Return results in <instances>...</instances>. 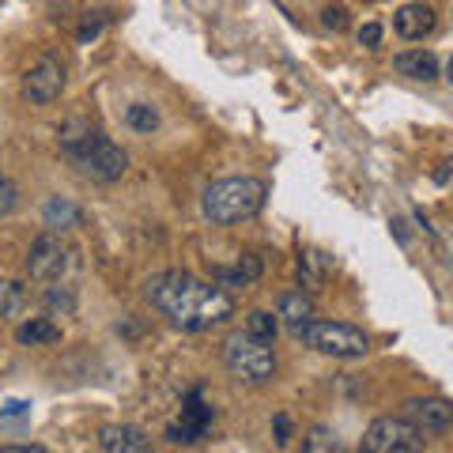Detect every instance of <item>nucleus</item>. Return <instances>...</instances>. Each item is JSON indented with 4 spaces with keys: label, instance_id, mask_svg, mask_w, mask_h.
<instances>
[{
    "label": "nucleus",
    "instance_id": "obj_18",
    "mask_svg": "<svg viewBox=\"0 0 453 453\" xmlns=\"http://www.w3.org/2000/svg\"><path fill=\"white\" fill-rule=\"evenodd\" d=\"M325 273H329V257L318 250H306L303 261H299V276H303V288H321Z\"/></svg>",
    "mask_w": 453,
    "mask_h": 453
},
{
    "label": "nucleus",
    "instance_id": "obj_3",
    "mask_svg": "<svg viewBox=\"0 0 453 453\" xmlns=\"http://www.w3.org/2000/svg\"><path fill=\"white\" fill-rule=\"evenodd\" d=\"M265 196H268V186L261 178H219L211 181L204 189V216L219 226H231V223H242V219H253L257 211L265 208Z\"/></svg>",
    "mask_w": 453,
    "mask_h": 453
},
{
    "label": "nucleus",
    "instance_id": "obj_25",
    "mask_svg": "<svg viewBox=\"0 0 453 453\" xmlns=\"http://www.w3.org/2000/svg\"><path fill=\"white\" fill-rule=\"evenodd\" d=\"M321 23L329 27V31H344L348 27V8H340V4H329L321 12Z\"/></svg>",
    "mask_w": 453,
    "mask_h": 453
},
{
    "label": "nucleus",
    "instance_id": "obj_1",
    "mask_svg": "<svg viewBox=\"0 0 453 453\" xmlns=\"http://www.w3.org/2000/svg\"><path fill=\"white\" fill-rule=\"evenodd\" d=\"M144 295L163 318H170V325H178L186 333H204L234 314V303L223 288H211V283L196 280L189 273H178V268L151 276Z\"/></svg>",
    "mask_w": 453,
    "mask_h": 453
},
{
    "label": "nucleus",
    "instance_id": "obj_11",
    "mask_svg": "<svg viewBox=\"0 0 453 453\" xmlns=\"http://www.w3.org/2000/svg\"><path fill=\"white\" fill-rule=\"evenodd\" d=\"M393 31L408 42H423L434 31V8L431 4H404L393 16Z\"/></svg>",
    "mask_w": 453,
    "mask_h": 453
},
{
    "label": "nucleus",
    "instance_id": "obj_8",
    "mask_svg": "<svg viewBox=\"0 0 453 453\" xmlns=\"http://www.w3.org/2000/svg\"><path fill=\"white\" fill-rule=\"evenodd\" d=\"M65 91V61L57 53H42L38 61L27 68V76H23V95L31 98V103L38 106H50L57 103Z\"/></svg>",
    "mask_w": 453,
    "mask_h": 453
},
{
    "label": "nucleus",
    "instance_id": "obj_20",
    "mask_svg": "<svg viewBox=\"0 0 453 453\" xmlns=\"http://www.w3.org/2000/svg\"><path fill=\"white\" fill-rule=\"evenodd\" d=\"M125 121H129V129H136V133H155L159 129V110L148 103H133L125 110Z\"/></svg>",
    "mask_w": 453,
    "mask_h": 453
},
{
    "label": "nucleus",
    "instance_id": "obj_14",
    "mask_svg": "<svg viewBox=\"0 0 453 453\" xmlns=\"http://www.w3.org/2000/svg\"><path fill=\"white\" fill-rule=\"evenodd\" d=\"M393 68H396L401 76L423 80V83H431V80L438 76V61H434V53H427V50H404V53H396Z\"/></svg>",
    "mask_w": 453,
    "mask_h": 453
},
{
    "label": "nucleus",
    "instance_id": "obj_23",
    "mask_svg": "<svg viewBox=\"0 0 453 453\" xmlns=\"http://www.w3.org/2000/svg\"><path fill=\"white\" fill-rule=\"evenodd\" d=\"M46 310L50 314H73L76 310V295H73V288H50L46 291Z\"/></svg>",
    "mask_w": 453,
    "mask_h": 453
},
{
    "label": "nucleus",
    "instance_id": "obj_15",
    "mask_svg": "<svg viewBox=\"0 0 453 453\" xmlns=\"http://www.w3.org/2000/svg\"><path fill=\"white\" fill-rule=\"evenodd\" d=\"M265 273V261L257 253H246V257H238L234 268H216V283L219 288H250L253 280H261Z\"/></svg>",
    "mask_w": 453,
    "mask_h": 453
},
{
    "label": "nucleus",
    "instance_id": "obj_32",
    "mask_svg": "<svg viewBox=\"0 0 453 453\" xmlns=\"http://www.w3.org/2000/svg\"><path fill=\"white\" fill-rule=\"evenodd\" d=\"M446 80L453 83V57H449V65H446Z\"/></svg>",
    "mask_w": 453,
    "mask_h": 453
},
{
    "label": "nucleus",
    "instance_id": "obj_17",
    "mask_svg": "<svg viewBox=\"0 0 453 453\" xmlns=\"http://www.w3.org/2000/svg\"><path fill=\"white\" fill-rule=\"evenodd\" d=\"M303 453H344V446H340V434L333 427H310L306 438H303Z\"/></svg>",
    "mask_w": 453,
    "mask_h": 453
},
{
    "label": "nucleus",
    "instance_id": "obj_26",
    "mask_svg": "<svg viewBox=\"0 0 453 453\" xmlns=\"http://www.w3.org/2000/svg\"><path fill=\"white\" fill-rule=\"evenodd\" d=\"M103 27H106V12H91V16L88 19H83V27H80V42H91L98 31H103Z\"/></svg>",
    "mask_w": 453,
    "mask_h": 453
},
{
    "label": "nucleus",
    "instance_id": "obj_30",
    "mask_svg": "<svg viewBox=\"0 0 453 453\" xmlns=\"http://www.w3.org/2000/svg\"><path fill=\"white\" fill-rule=\"evenodd\" d=\"M0 453H46V449H42V446H4Z\"/></svg>",
    "mask_w": 453,
    "mask_h": 453
},
{
    "label": "nucleus",
    "instance_id": "obj_12",
    "mask_svg": "<svg viewBox=\"0 0 453 453\" xmlns=\"http://www.w3.org/2000/svg\"><path fill=\"white\" fill-rule=\"evenodd\" d=\"M98 446L103 453H148V434L129 423H110L98 431Z\"/></svg>",
    "mask_w": 453,
    "mask_h": 453
},
{
    "label": "nucleus",
    "instance_id": "obj_9",
    "mask_svg": "<svg viewBox=\"0 0 453 453\" xmlns=\"http://www.w3.org/2000/svg\"><path fill=\"white\" fill-rule=\"evenodd\" d=\"M404 419L419 434H442L453 427V404L442 401V396H412L404 404Z\"/></svg>",
    "mask_w": 453,
    "mask_h": 453
},
{
    "label": "nucleus",
    "instance_id": "obj_24",
    "mask_svg": "<svg viewBox=\"0 0 453 453\" xmlns=\"http://www.w3.org/2000/svg\"><path fill=\"white\" fill-rule=\"evenodd\" d=\"M19 208V186L8 174H0V219H8Z\"/></svg>",
    "mask_w": 453,
    "mask_h": 453
},
{
    "label": "nucleus",
    "instance_id": "obj_21",
    "mask_svg": "<svg viewBox=\"0 0 453 453\" xmlns=\"http://www.w3.org/2000/svg\"><path fill=\"white\" fill-rule=\"evenodd\" d=\"M80 223V211L65 201V196H53L46 204V226H57V231H65V226H76Z\"/></svg>",
    "mask_w": 453,
    "mask_h": 453
},
{
    "label": "nucleus",
    "instance_id": "obj_7",
    "mask_svg": "<svg viewBox=\"0 0 453 453\" xmlns=\"http://www.w3.org/2000/svg\"><path fill=\"white\" fill-rule=\"evenodd\" d=\"M68 268H73V246L65 242L61 234H38L31 242V253H27V276L38 283H53L61 280Z\"/></svg>",
    "mask_w": 453,
    "mask_h": 453
},
{
    "label": "nucleus",
    "instance_id": "obj_19",
    "mask_svg": "<svg viewBox=\"0 0 453 453\" xmlns=\"http://www.w3.org/2000/svg\"><path fill=\"white\" fill-rule=\"evenodd\" d=\"M246 333L265 340V344H273L276 333H280V318H273L268 310H253V314L246 318Z\"/></svg>",
    "mask_w": 453,
    "mask_h": 453
},
{
    "label": "nucleus",
    "instance_id": "obj_16",
    "mask_svg": "<svg viewBox=\"0 0 453 453\" xmlns=\"http://www.w3.org/2000/svg\"><path fill=\"white\" fill-rule=\"evenodd\" d=\"M16 340L27 344V348H38V344H53V340H61V329H57L50 318H31V321H23L16 329Z\"/></svg>",
    "mask_w": 453,
    "mask_h": 453
},
{
    "label": "nucleus",
    "instance_id": "obj_28",
    "mask_svg": "<svg viewBox=\"0 0 453 453\" xmlns=\"http://www.w3.org/2000/svg\"><path fill=\"white\" fill-rule=\"evenodd\" d=\"M359 42H363L366 50H378V46H381V27H378V23L359 27Z\"/></svg>",
    "mask_w": 453,
    "mask_h": 453
},
{
    "label": "nucleus",
    "instance_id": "obj_2",
    "mask_svg": "<svg viewBox=\"0 0 453 453\" xmlns=\"http://www.w3.org/2000/svg\"><path fill=\"white\" fill-rule=\"evenodd\" d=\"M61 151L80 166V174H88L95 181H118L129 170V155L110 136L98 133V125L83 118H68L61 125Z\"/></svg>",
    "mask_w": 453,
    "mask_h": 453
},
{
    "label": "nucleus",
    "instance_id": "obj_31",
    "mask_svg": "<svg viewBox=\"0 0 453 453\" xmlns=\"http://www.w3.org/2000/svg\"><path fill=\"white\" fill-rule=\"evenodd\" d=\"M449 174H453V159H446V163H442V170H438L434 178H438V181H449Z\"/></svg>",
    "mask_w": 453,
    "mask_h": 453
},
{
    "label": "nucleus",
    "instance_id": "obj_29",
    "mask_svg": "<svg viewBox=\"0 0 453 453\" xmlns=\"http://www.w3.org/2000/svg\"><path fill=\"white\" fill-rule=\"evenodd\" d=\"M288 442H291V419L276 416V446H288Z\"/></svg>",
    "mask_w": 453,
    "mask_h": 453
},
{
    "label": "nucleus",
    "instance_id": "obj_6",
    "mask_svg": "<svg viewBox=\"0 0 453 453\" xmlns=\"http://www.w3.org/2000/svg\"><path fill=\"white\" fill-rule=\"evenodd\" d=\"M359 453H423V434L404 416L401 419L386 416V419H374L371 427H366Z\"/></svg>",
    "mask_w": 453,
    "mask_h": 453
},
{
    "label": "nucleus",
    "instance_id": "obj_10",
    "mask_svg": "<svg viewBox=\"0 0 453 453\" xmlns=\"http://www.w3.org/2000/svg\"><path fill=\"white\" fill-rule=\"evenodd\" d=\"M211 427V404H204V393L201 389H189L186 396V408H181V419L170 423L166 438L170 442H201Z\"/></svg>",
    "mask_w": 453,
    "mask_h": 453
},
{
    "label": "nucleus",
    "instance_id": "obj_22",
    "mask_svg": "<svg viewBox=\"0 0 453 453\" xmlns=\"http://www.w3.org/2000/svg\"><path fill=\"white\" fill-rule=\"evenodd\" d=\"M23 303H27L23 283H16V280H4V283H0V314H4V318L19 314Z\"/></svg>",
    "mask_w": 453,
    "mask_h": 453
},
{
    "label": "nucleus",
    "instance_id": "obj_27",
    "mask_svg": "<svg viewBox=\"0 0 453 453\" xmlns=\"http://www.w3.org/2000/svg\"><path fill=\"white\" fill-rule=\"evenodd\" d=\"M27 416H31V404H27V401H8L4 408H0V419H4V423H12V419H27Z\"/></svg>",
    "mask_w": 453,
    "mask_h": 453
},
{
    "label": "nucleus",
    "instance_id": "obj_5",
    "mask_svg": "<svg viewBox=\"0 0 453 453\" xmlns=\"http://www.w3.org/2000/svg\"><path fill=\"white\" fill-rule=\"evenodd\" d=\"M299 336L318 356H333V359H363L366 351H371L366 333L356 329V325H344V321H310Z\"/></svg>",
    "mask_w": 453,
    "mask_h": 453
},
{
    "label": "nucleus",
    "instance_id": "obj_13",
    "mask_svg": "<svg viewBox=\"0 0 453 453\" xmlns=\"http://www.w3.org/2000/svg\"><path fill=\"white\" fill-rule=\"evenodd\" d=\"M276 318H280V325H288V329L299 336L306 325L314 321V303H310L306 291H283L280 306H276Z\"/></svg>",
    "mask_w": 453,
    "mask_h": 453
},
{
    "label": "nucleus",
    "instance_id": "obj_4",
    "mask_svg": "<svg viewBox=\"0 0 453 453\" xmlns=\"http://www.w3.org/2000/svg\"><path fill=\"white\" fill-rule=\"evenodd\" d=\"M223 363L238 381H250V386H261L276 374V351L273 344L250 336V333H231L223 344Z\"/></svg>",
    "mask_w": 453,
    "mask_h": 453
}]
</instances>
